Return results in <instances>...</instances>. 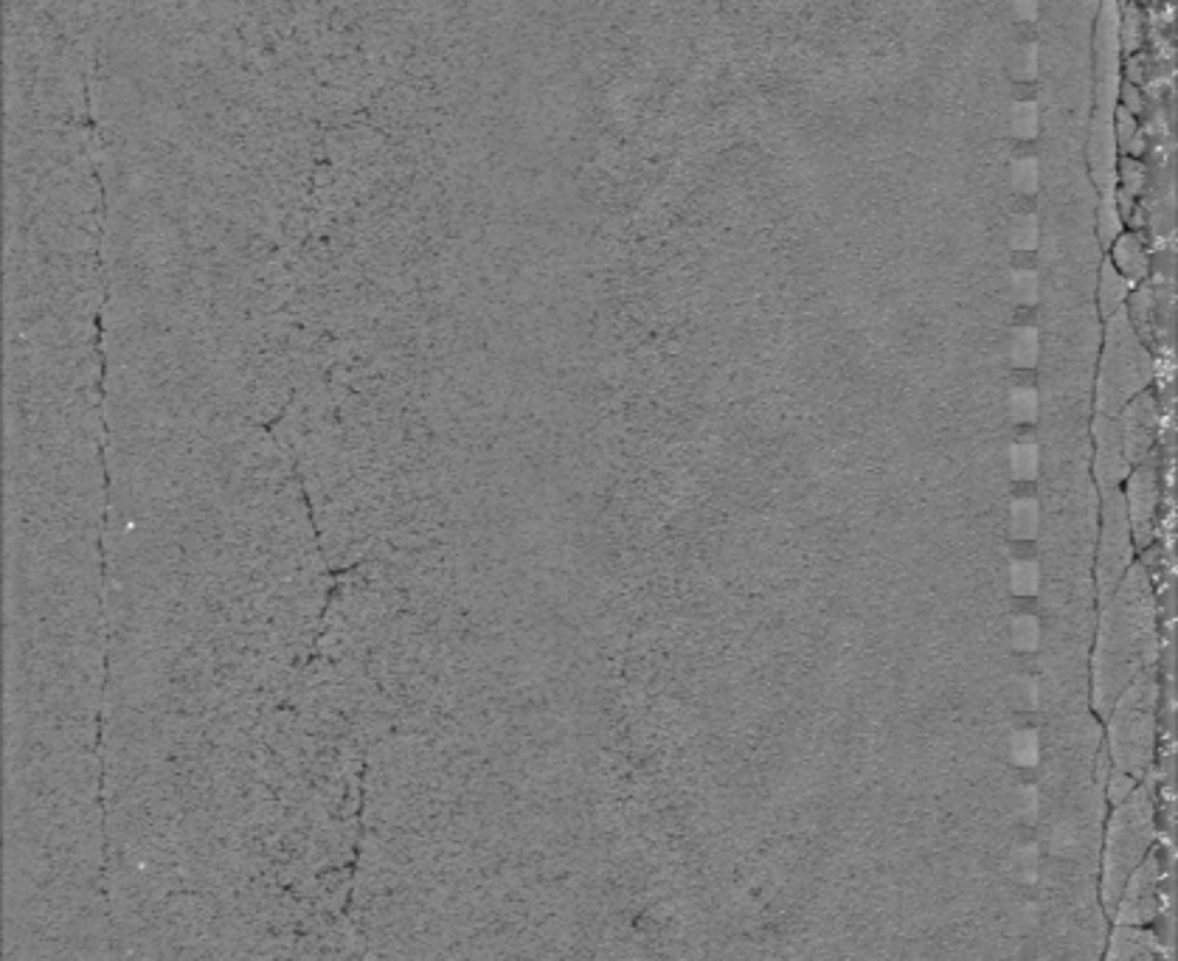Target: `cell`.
Segmentation results:
<instances>
[{
	"label": "cell",
	"instance_id": "1",
	"mask_svg": "<svg viewBox=\"0 0 1178 961\" xmlns=\"http://www.w3.org/2000/svg\"><path fill=\"white\" fill-rule=\"evenodd\" d=\"M1145 574L1131 568L1105 610L1100 652H1097V678H1094V703L1108 714L1125 686L1134 681L1136 666L1145 664L1153 647V624H1150V596Z\"/></svg>",
	"mask_w": 1178,
	"mask_h": 961
},
{
	"label": "cell",
	"instance_id": "2",
	"mask_svg": "<svg viewBox=\"0 0 1178 961\" xmlns=\"http://www.w3.org/2000/svg\"><path fill=\"white\" fill-rule=\"evenodd\" d=\"M1153 807L1145 790L1136 787L1134 796L1114 807L1108 832H1105V855H1103V883L1100 894L1108 911H1114L1119 900V891L1125 886L1128 874L1139 866V860L1148 855L1153 846Z\"/></svg>",
	"mask_w": 1178,
	"mask_h": 961
},
{
	"label": "cell",
	"instance_id": "3",
	"mask_svg": "<svg viewBox=\"0 0 1178 961\" xmlns=\"http://www.w3.org/2000/svg\"><path fill=\"white\" fill-rule=\"evenodd\" d=\"M1153 374L1148 352L1136 338L1131 315L1117 310L1108 318V341H1105L1103 371L1097 383V411L1100 416H1114L1134 400Z\"/></svg>",
	"mask_w": 1178,
	"mask_h": 961
},
{
	"label": "cell",
	"instance_id": "4",
	"mask_svg": "<svg viewBox=\"0 0 1178 961\" xmlns=\"http://www.w3.org/2000/svg\"><path fill=\"white\" fill-rule=\"evenodd\" d=\"M1153 703H1156V681L1145 675L1117 697L1111 709L1108 742L1111 759L1117 770L1139 776L1153 759Z\"/></svg>",
	"mask_w": 1178,
	"mask_h": 961
},
{
	"label": "cell",
	"instance_id": "5",
	"mask_svg": "<svg viewBox=\"0 0 1178 961\" xmlns=\"http://www.w3.org/2000/svg\"><path fill=\"white\" fill-rule=\"evenodd\" d=\"M1105 520L1103 540H1100V560H1097V588L1103 602H1108L1122 577L1131 565V526L1125 512V498L1117 489H1105Z\"/></svg>",
	"mask_w": 1178,
	"mask_h": 961
},
{
	"label": "cell",
	"instance_id": "6",
	"mask_svg": "<svg viewBox=\"0 0 1178 961\" xmlns=\"http://www.w3.org/2000/svg\"><path fill=\"white\" fill-rule=\"evenodd\" d=\"M1162 880V855H1159V849L1150 846L1148 855L1139 860V866L1128 874L1125 886L1119 891V900L1117 905H1114V919H1117V925H1136V928H1145L1148 922H1153L1156 914H1159V900H1162L1159 883H1162Z\"/></svg>",
	"mask_w": 1178,
	"mask_h": 961
},
{
	"label": "cell",
	"instance_id": "7",
	"mask_svg": "<svg viewBox=\"0 0 1178 961\" xmlns=\"http://www.w3.org/2000/svg\"><path fill=\"white\" fill-rule=\"evenodd\" d=\"M1094 473L1103 489H1117L1119 481H1125L1131 473V464L1125 459L1122 450V436H1119V425L1111 416H1100L1094 419Z\"/></svg>",
	"mask_w": 1178,
	"mask_h": 961
},
{
	"label": "cell",
	"instance_id": "8",
	"mask_svg": "<svg viewBox=\"0 0 1178 961\" xmlns=\"http://www.w3.org/2000/svg\"><path fill=\"white\" fill-rule=\"evenodd\" d=\"M1153 428H1156V402L1148 394H1136L1134 400L1122 408V422H1119V436H1122V450L1128 464H1139L1148 456L1153 444Z\"/></svg>",
	"mask_w": 1178,
	"mask_h": 961
},
{
	"label": "cell",
	"instance_id": "9",
	"mask_svg": "<svg viewBox=\"0 0 1178 961\" xmlns=\"http://www.w3.org/2000/svg\"><path fill=\"white\" fill-rule=\"evenodd\" d=\"M1156 475L1150 467H1139L1131 481H1128V495H1125V512H1128V526L1134 532L1139 546H1148L1153 537V512H1156Z\"/></svg>",
	"mask_w": 1178,
	"mask_h": 961
},
{
	"label": "cell",
	"instance_id": "10",
	"mask_svg": "<svg viewBox=\"0 0 1178 961\" xmlns=\"http://www.w3.org/2000/svg\"><path fill=\"white\" fill-rule=\"evenodd\" d=\"M1105 961H1159L1156 936L1136 925H1117L1108 939Z\"/></svg>",
	"mask_w": 1178,
	"mask_h": 961
},
{
	"label": "cell",
	"instance_id": "11",
	"mask_svg": "<svg viewBox=\"0 0 1178 961\" xmlns=\"http://www.w3.org/2000/svg\"><path fill=\"white\" fill-rule=\"evenodd\" d=\"M1111 248H1114V262L1111 265L1117 267L1119 276H1125L1131 284L1148 279L1150 262L1148 253L1142 248V239L1136 237V234H1119Z\"/></svg>",
	"mask_w": 1178,
	"mask_h": 961
},
{
	"label": "cell",
	"instance_id": "12",
	"mask_svg": "<svg viewBox=\"0 0 1178 961\" xmlns=\"http://www.w3.org/2000/svg\"><path fill=\"white\" fill-rule=\"evenodd\" d=\"M1131 293V281L1125 276H1119L1117 267L1111 262H1103L1100 267V287H1097V298H1100V312L1105 318H1111L1114 312L1122 310V304L1128 301Z\"/></svg>",
	"mask_w": 1178,
	"mask_h": 961
},
{
	"label": "cell",
	"instance_id": "13",
	"mask_svg": "<svg viewBox=\"0 0 1178 961\" xmlns=\"http://www.w3.org/2000/svg\"><path fill=\"white\" fill-rule=\"evenodd\" d=\"M1015 369H1035L1041 360V332L1035 326H1018L1010 343Z\"/></svg>",
	"mask_w": 1178,
	"mask_h": 961
},
{
	"label": "cell",
	"instance_id": "14",
	"mask_svg": "<svg viewBox=\"0 0 1178 961\" xmlns=\"http://www.w3.org/2000/svg\"><path fill=\"white\" fill-rule=\"evenodd\" d=\"M1010 532H1013V537H1018V540H1032L1035 534H1038V529H1041V503L1035 501V498H1021V501L1013 503V509H1010Z\"/></svg>",
	"mask_w": 1178,
	"mask_h": 961
},
{
	"label": "cell",
	"instance_id": "15",
	"mask_svg": "<svg viewBox=\"0 0 1178 961\" xmlns=\"http://www.w3.org/2000/svg\"><path fill=\"white\" fill-rule=\"evenodd\" d=\"M1010 470L1015 481H1035L1041 473V447L1035 442H1018L1010 450Z\"/></svg>",
	"mask_w": 1178,
	"mask_h": 961
},
{
	"label": "cell",
	"instance_id": "16",
	"mask_svg": "<svg viewBox=\"0 0 1178 961\" xmlns=\"http://www.w3.org/2000/svg\"><path fill=\"white\" fill-rule=\"evenodd\" d=\"M1010 588L1015 596H1032L1041 588V565L1035 560H1018L1010 568Z\"/></svg>",
	"mask_w": 1178,
	"mask_h": 961
},
{
	"label": "cell",
	"instance_id": "17",
	"mask_svg": "<svg viewBox=\"0 0 1178 961\" xmlns=\"http://www.w3.org/2000/svg\"><path fill=\"white\" fill-rule=\"evenodd\" d=\"M1013 644L1015 650L1021 652H1032L1041 647V621H1038V616H1029V613H1021V616H1015L1013 619Z\"/></svg>",
	"mask_w": 1178,
	"mask_h": 961
},
{
	"label": "cell",
	"instance_id": "18",
	"mask_svg": "<svg viewBox=\"0 0 1178 961\" xmlns=\"http://www.w3.org/2000/svg\"><path fill=\"white\" fill-rule=\"evenodd\" d=\"M1119 43L1125 48V54H1139V48L1145 43V26H1142V15L1136 6L1125 9L1122 26H1119Z\"/></svg>",
	"mask_w": 1178,
	"mask_h": 961
},
{
	"label": "cell",
	"instance_id": "19",
	"mask_svg": "<svg viewBox=\"0 0 1178 961\" xmlns=\"http://www.w3.org/2000/svg\"><path fill=\"white\" fill-rule=\"evenodd\" d=\"M1038 411H1041V397H1038V391L1035 388H1013V394H1010V414H1013L1015 422H1035L1038 419Z\"/></svg>",
	"mask_w": 1178,
	"mask_h": 961
},
{
	"label": "cell",
	"instance_id": "20",
	"mask_svg": "<svg viewBox=\"0 0 1178 961\" xmlns=\"http://www.w3.org/2000/svg\"><path fill=\"white\" fill-rule=\"evenodd\" d=\"M1105 799H1108V804H1111V810L1114 807H1119L1122 801H1128L1131 796H1134L1136 790V779L1131 776V773H1125V770H1111L1108 776H1105Z\"/></svg>",
	"mask_w": 1178,
	"mask_h": 961
},
{
	"label": "cell",
	"instance_id": "21",
	"mask_svg": "<svg viewBox=\"0 0 1178 961\" xmlns=\"http://www.w3.org/2000/svg\"><path fill=\"white\" fill-rule=\"evenodd\" d=\"M1097 234H1100V242H1103L1105 248H1108V245H1114V239L1122 234V217H1119L1117 206H1114V197H1111V200H1105L1103 206H1100V217H1097Z\"/></svg>",
	"mask_w": 1178,
	"mask_h": 961
},
{
	"label": "cell",
	"instance_id": "22",
	"mask_svg": "<svg viewBox=\"0 0 1178 961\" xmlns=\"http://www.w3.org/2000/svg\"><path fill=\"white\" fill-rule=\"evenodd\" d=\"M1119 180H1122V192H1128L1131 197L1145 189V166L1139 158H1122L1119 161Z\"/></svg>",
	"mask_w": 1178,
	"mask_h": 961
},
{
	"label": "cell",
	"instance_id": "23",
	"mask_svg": "<svg viewBox=\"0 0 1178 961\" xmlns=\"http://www.w3.org/2000/svg\"><path fill=\"white\" fill-rule=\"evenodd\" d=\"M1013 293L1018 304H1035L1041 298V279L1032 270H1018L1013 276Z\"/></svg>",
	"mask_w": 1178,
	"mask_h": 961
},
{
	"label": "cell",
	"instance_id": "24",
	"mask_svg": "<svg viewBox=\"0 0 1178 961\" xmlns=\"http://www.w3.org/2000/svg\"><path fill=\"white\" fill-rule=\"evenodd\" d=\"M1013 245L1018 251H1032L1038 245V220L1035 217H1018L1015 220Z\"/></svg>",
	"mask_w": 1178,
	"mask_h": 961
},
{
	"label": "cell",
	"instance_id": "25",
	"mask_svg": "<svg viewBox=\"0 0 1178 961\" xmlns=\"http://www.w3.org/2000/svg\"><path fill=\"white\" fill-rule=\"evenodd\" d=\"M1015 756L1024 765H1032L1038 759V734L1035 731H1018L1015 734Z\"/></svg>",
	"mask_w": 1178,
	"mask_h": 961
},
{
	"label": "cell",
	"instance_id": "26",
	"mask_svg": "<svg viewBox=\"0 0 1178 961\" xmlns=\"http://www.w3.org/2000/svg\"><path fill=\"white\" fill-rule=\"evenodd\" d=\"M1145 104H1148V99H1145V93H1142V88H1139V85L1125 82V85L1119 88V107H1122V110H1128V113L1139 116V113L1145 110Z\"/></svg>",
	"mask_w": 1178,
	"mask_h": 961
},
{
	"label": "cell",
	"instance_id": "27",
	"mask_svg": "<svg viewBox=\"0 0 1178 961\" xmlns=\"http://www.w3.org/2000/svg\"><path fill=\"white\" fill-rule=\"evenodd\" d=\"M1114 133H1117L1119 147H1122V144H1128V141H1131V138H1134V135L1139 133V124H1136L1134 113H1128V110H1122V107H1117V119H1114Z\"/></svg>",
	"mask_w": 1178,
	"mask_h": 961
},
{
	"label": "cell",
	"instance_id": "28",
	"mask_svg": "<svg viewBox=\"0 0 1178 961\" xmlns=\"http://www.w3.org/2000/svg\"><path fill=\"white\" fill-rule=\"evenodd\" d=\"M1015 697H1018V706H1021V709H1035L1038 700H1041V686L1032 681V678H1021V681L1015 683Z\"/></svg>",
	"mask_w": 1178,
	"mask_h": 961
},
{
	"label": "cell",
	"instance_id": "29",
	"mask_svg": "<svg viewBox=\"0 0 1178 961\" xmlns=\"http://www.w3.org/2000/svg\"><path fill=\"white\" fill-rule=\"evenodd\" d=\"M1038 186V169L1035 163H1018L1015 166V189L1018 192H1035Z\"/></svg>",
	"mask_w": 1178,
	"mask_h": 961
},
{
	"label": "cell",
	"instance_id": "30",
	"mask_svg": "<svg viewBox=\"0 0 1178 961\" xmlns=\"http://www.w3.org/2000/svg\"><path fill=\"white\" fill-rule=\"evenodd\" d=\"M1125 76H1128V82L1131 85H1145V76H1148V68H1145V60L1139 57V54H1131V60L1125 62Z\"/></svg>",
	"mask_w": 1178,
	"mask_h": 961
}]
</instances>
